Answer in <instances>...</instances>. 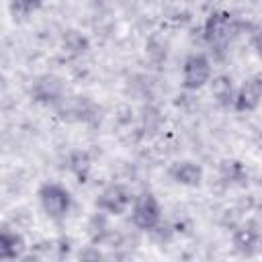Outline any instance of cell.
Here are the masks:
<instances>
[{
  "label": "cell",
  "mask_w": 262,
  "mask_h": 262,
  "mask_svg": "<svg viewBox=\"0 0 262 262\" xmlns=\"http://www.w3.org/2000/svg\"><path fill=\"white\" fill-rule=\"evenodd\" d=\"M41 205L45 209V213L53 219H59L68 213V207H70V194L61 188V186H55V184H47L41 188Z\"/></svg>",
  "instance_id": "6da1fadb"
},
{
  "label": "cell",
  "mask_w": 262,
  "mask_h": 262,
  "mask_svg": "<svg viewBox=\"0 0 262 262\" xmlns=\"http://www.w3.org/2000/svg\"><path fill=\"white\" fill-rule=\"evenodd\" d=\"M160 221V207L151 194H141L133 207V223L139 229H151Z\"/></svg>",
  "instance_id": "7a4b0ae2"
},
{
  "label": "cell",
  "mask_w": 262,
  "mask_h": 262,
  "mask_svg": "<svg viewBox=\"0 0 262 262\" xmlns=\"http://www.w3.org/2000/svg\"><path fill=\"white\" fill-rule=\"evenodd\" d=\"M211 76V66L203 55H192L184 61V86L186 88H201Z\"/></svg>",
  "instance_id": "3957f363"
},
{
  "label": "cell",
  "mask_w": 262,
  "mask_h": 262,
  "mask_svg": "<svg viewBox=\"0 0 262 262\" xmlns=\"http://www.w3.org/2000/svg\"><path fill=\"white\" fill-rule=\"evenodd\" d=\"M237 31V25L231 20L229 14H213L205 25V37L209 43L219 45L229 39L231 33Z\"/></svg>",
  "instance_id": "277c9868"
},
{
  "label": "cell",
  "mask_w": 262,
  "mask_h": 262,
  "mask_svg": "<svg viewBox=\"0 0 262 262\" xmlns=\"http://www.w3.org/2000/svg\"><path fill=\"white\" fill-rule=\"evenodd\" d=\"M260 96H262V84H260V80L258 78L248 80L239 88V92L235 96V108L237 111H252V108L258 106Z\"/></svg>",
  "instance_id": "5b68a950"
},
{
  "label": "cell",
  "mask_w": 262,
  "mask_h": 262,
  "mask_svg": "<svg viewBox=\"0 0 262 262\" xmlns=\"http://www.w3.org/2000/svg\"><path fill=\"white\" fill-rule=\"evenodd\" d=\"M127 205H129V194L119 186L106 188L98 199V207L108 213H123L127 209Z\"/></svg>",
  "instance_id": "8992f818"
},
{
  "label": "cell",
  "mask_w": 262,
  "mask_h": 262,
  "mask_svg": "<svg viewBox=\"0 0 262 262\" xmlns=\"http://www.w3.org/2000/svg\"><path fill=\"white\" fill-rule=\"evenodd\" d=\"M172 176L178 182H182V184H199V180H201V168L196 164L182 162V164H176L172 168Z\"/></svg>",
  "instance_id": "52a82bcc"
},
{
  "label": "cell",
  "mask_w": 262,
  "mask_h": 262,
  "mask_svg": "<svg viewBox=\"0 0 262 262\" xmlns=\"http://www.w3.org/2000/svg\"><path fill=\"white\" fill-rule=\"evenodd\" d=\"M25 250L23 246V239L14 233H0V258L6 260V258H16L20 256Z\"/></svg>",
  "instance_id": "ba28073f"
},
{
  "label": "cell",
  "mask_w": 262,
  "mask_h": 262,
  "mask_svg": "<svg viewBox=\"0 0 262 262\" xmlns=\"http://www.w3.org/2000/svg\"><path fill=\"white\" fill-rule=\"evenodd\" d=\"M61 92V84L57 78H51V76H45L37 82V94L41 98H55L57 94Z\"/></svg>",
  "instance_id": "9c48e42d"
},
{
  "label": "cell",
  "mask_w": 262,
  "mask_h": 262,
  "mask_svg": "<svg viewBox=\"0 0 262 262\" xmlns=\"http://www.w3.org/2000/svg\"><path fill=\"white\" fill-rule=\"evenodd\" d=\"M256 242H258V231L252 229V227H242L233 235V244L239 250H250L252 246H256Z\"/></svg>",
  "instance_id": "30bf717a"
},
{
  "label": "cell",
  "mask_w": 262,
  "mask_h": 262,
  "mask_svg": "<svg viewBox=\"0 0 262 262\" xmlns=\"http://www.w3.org/2000/svg\"><path fill=\"white\" fill-rule=\"evenodd\" d=\"M211 92L219 102H227V98L231 96V80L225 76H219L211 82Z\"/></svg>",
  "instance_id": "8fae6325"
},
{
  "label": "cell",
  "mask_w": 262,
  "mask_h": 262,
  "mask_svg": "<svg viewBox=\"0 0 262 262\" xmlns=\"http://www.w3.org/2000/svg\"><path fill=\"white\" fill-rule=\"evenodd\" d=\"M43 0H12L10 2V10H12V14L14 16H27V14H31L35 8H39V4H41Z\"/></svg>",
  "instance_id": "7c38bea8"
},
{
  "label": "cell",
  "mask_w": 262,
  "mask_h": 262,
  "mask_svg": "<svg viewBox=\"0 0 262 262\" xmlns=\"http://www.w3.org/2000/svg\"><path fill=\"white\" fill-rule=\"evenodd\" d=\"M84 47H86V41L76 33H70L66 37V41H63V51L68 55H80L84 51Z\"/></svg>",
  "instance_id": "4fadbf2b"
},
{
  "label": "cell",
  "mask_w": 262,
  "mask_h": 262,
  "mask_svg": "<svg viewBox=\"0 0 262 262\" xmlns=\"http://www.w3.org/2000/svg\"><path fill=\"white\" fill-rule=\"evenodd\" d=\"M221 174L227 180H237V178H242L244 170H242V166L237 162H223L221 164Z\"/></svg>",
  "instance_id": "5bb4252c"
},
{
  "label": "cell",
  "mask_w": 262,
  "mask_h": 262,
  "mask_svg": "<svg viewBox=\"0 0 262 262\" xmlns=\"http://www.w3.org/2000/svg\"><path fill=\"white\" fill-rule=\"evenodd\" d=\"M88 166H90V162H88V156H86V154L78 151V154H74V156H72V170H74L78 176L86 174Z\"/></svg>",
  "instance_id": "9a60e30c"
},
{
  "label": "cell",
  "mask_w": 262,
  "mask_h": 262,
  "mask_svg": "<svg viewBox=\"0 0 262 262\" xmlns=\"http://www.w3.org/2000/svg\"><path fill=\"white\" fill-rule=\"evenodd\" d=\"M39 246H41V248H39V250L35 252V256H43V254H41V252H43V244H39ZM47 246H49V248H47V252H45V256H49V254H51V250L55 248L53 244H47Z\"/></svg>",
  "instance_id": "2e32d148"
}]
</instances>
